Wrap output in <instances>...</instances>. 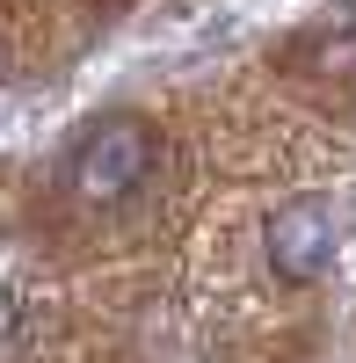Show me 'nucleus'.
<instances>
[{
	"label": "nucleus",
	"mask_w": 356,
	"mask_h": 363,
	"mask_svg": "<svg viewBox=\"0 0 356 363\" xmlns=\"http://www.w3.org/2000/svg\"><path fill=\"white\" fill-rule=\"evenodd\" d=\"M145 167H153V131L131 124V116H109L73 153V189H80V203H124L145 182Z\"/></svg>",
	"instance_id": "f257e3e1"
},
{
	"label": "nucleus",
	"mask_w": 356,
	"mask_h": 363,
	"mask_svg": "<svg viewBox=\"0 0 356 363\" xmlns=\"http://www.w3.org/2000/svg\"><path fill=\"white\" fill-rule=\"evenodd\" d=\"M262 247H269V269H277V284H313L320 269H328V255H335V225H328V211L320 203H284L277 218H269V233H262Z\"/></svg>",
	"instance_id": "f03ea898"
},
{
	"label": "nucleus",
	"mask_w": 356,
	"mask_h": 363,
	"mask_svg": "<svg viewBox=\"0 0 356 363\" xmlns=\"http://www.w3.org/2000/svg\"><path fill=\"white\" fill-rule=\"evenodd\" d=\"M15 327H22V298H15L8 284H0V356L15 349Z\"/></svg>",
	"instance_id": "7ed1b4c3"
}]
</instances>
